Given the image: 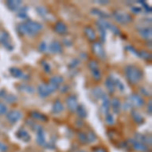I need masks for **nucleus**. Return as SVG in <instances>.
Returning <instances> with one entry per match:
<instances>
[{
    "instance_id": "obj_1",
    "label": "nucleus",
    "mask_w": 152,
    "mask_h": 152,
    "mask_svg": "<svg viewBox=\"0 0 152 152\" xmlns=\"http://www.w3.org/2000/svg\"><path fill=\"white\" fill-rule=\"evenodd\" d=\"M18 34L21 36H28V37H34L38 35L39 33L43 29V24L38 21L31 20V19H26L23 23L18 24Z\"/></svg>"
},
{
    "instance_id": "obj_2",
    "label": "nucleus",
    "mask_w": 152,
    "mask_h": 152,
    "mask_svg": "<svg viewBox=\"0 0 152 152\" xmlns=\"http://www.w3.org/2000/svg\"><path fill=\"white\" fill-rule=\"evenodd\" d=\"M124 71L127 80L133 85L139 83L142 80V78H143V72H142V70L135 65L126 66Z\"/></svg>"
},
{
    "instance_id": "obj_3",
    "label": "nucleus",
    "mask_w": 152,
    "mask_h": 152,
    "mask_svg": "<svg viewBox=\"0 0 152 152\" xmlns=\"http://www.w3.org/2000/svg\"><path fill=\"white\" fill-rule=\"evenodd\" d=\"M58 88H59L58 86H56V85H54L50 82L41 83V84H39L37 91H38V94L41 97H47L50 94H52L53 92H55Z\"/></svg>"
},
{
    "instance_id": "obj_4",
    "label": "nucleus",
    "mask_w": 152,
    "mask_h": 152,
    "mask_svg": "<svg viewBox=\"0 0 152 152\" xmlns=\"http://www.w3.org/2000/svg\"><path fill=\"white\" fill-rule=\"evenodd\" d=\"M113 16L114 18L116 19L119 23H122V24H127L129 23L132 21V15L127 12H124V11H121V10H116L113 12Z\"/></svg>"
},
{
    "instance_id": "obj_5",
    "label": "nucleus",
    "mask_w": 152,
    "mask_h": 152,
    "mask_svg": "<svg viewBox=\"0 0 152 152\" xmlns=\"http://www.w3.org/2000/svg\"><path fill=\"white\" fill-rule=\"evenodd\" d=\"M128 104L131 105V107H142L145 104V100L140 94H132L129 95Z\"/></svg>"
},
{
    "instance_id": "obj_6",
    "label": "nucleus",
    "mask_w": 152,
    "mask_h": 152,
    "mask_svg": "<svg viewBox=\"0 0 152 152\" xmlns=\"http://www.w3.org/2000/svg\"><path fill=\"white\" fill-rule=\"evenodd\" d=\"M92 52L95 56H97L99 59H102V60H104L105 57H107V54H105V51L104 47H102V44L100 43V42H96L94 41V43H92Z\"/></svg>"
},
{
    "instance_id": "obj_7",
    "label": "nucleus",
    "mask_w": 152,
    "mask_h": 152,
    "mask_svg": "<svg viewBox=\"0 0 152 152\" xmlns=\"http://www.w3.org/2000/svg\"><path fill=\"white\" fill-rule=\"evenodd\" d=\"M21 118H23V113L18 110H11L10 112H7L6 114V119L9 123L15 124L18 121H20Z\"/></svg>"
},
{
    "instance_id": "obj_8",
    "label": "nucleus",
    "mask_w": 152,
    "mask_h": 152,
    "mask_svg": "<svg viewBox=\"0 0 152 152\" xmlns=\"http://www.w3.org/2000/svg\"><path fill=\"white\" fill-rule=\"evenodd\" d=\"M37 133V143L41 146H47V141H46V133L45 130L39 126L36 130Z\"/></svg>"
},
{
    "instance_id": "obj_9",
    "label": "nucleus",
    "mask_w": 152,
    "mask_h": 152,
    "mask_svg": "<svg viewBox=\"0 0 152 152\" xmlns=\"http://www.w3.org/2000/svg\"><path fill=\"white\" fill-rule=\"evenodd\" d=\"M66 104H67V109L69 110L70 112L75 113L76 109H77V105H78L76 95H74V94L69 95V96L66 99Z\"/></svg>"
},
{
    "instance_id": "obj_10",
    "label": "nucleus",
    "mask_w": 152,
    "mask_h": 152,
    "mask_svg": "<svg viewBox=\"0 0 152 152\" xmlns=\"http://www.w3.org/2000/svg\"><path fill=\"white\" fill-rule=\"evenodd\" d=\"M10 38H9L8 33L5 31H2L0 29V44L4 46L5 48H7L8 50H11L12 46H10Z\"/></svg>"
},
{
    "instance_id": "obj_11",
    "label": "nucleus",
    "mask_w": 152,
    "mask_h": 152,
    "mask_svg": "<svg viewBox=\"0 0 152 152\" xmlns=\"http://www.w3.org/2000/svg\"><path fill=\"white\" fill-rule=\"evenodd\" d=\"M130 143L132 144V147H133L134 150H136L138 152H148L149 151L148 145H145V144L135 140V139H131V140H130Z\"/></svg>"
},
{
    "instance_id": "obj_12",
    "label": "nucleus",
    "mask_w": 152,
    "mask_h": 152,
    "mask_svg": "<svg viewBox=\"0 0 152 152\" xmlns=\"http://www.w3.org/2000/svg\"><path fill=\"white\" fill-rule=\"evenodd\" d=\"M0 96H1V99H3V100L8 102V104H14V102H18V97H16L15 95L7 94L4 89H2L1 91H0Z\"/></svg>"
},
{
    "instance_id": "obj_13",
    "label": "nucleus",
    "mask_w": 152,
    "mask_h": 152,
    "mask_svg": "<svg viewBox=\"0 0 152 152\" xmlns=\"http://www.w3.org/2000/svg\"><path fill=\"white\" fill-rule=\"evenodd\" d=\"M49 50L53 54H59V53L63 52L62 45H61V43L58 41H53L52 43L49 45Z\"/></svg>"
},
{
    "instance_id": "obj_14",
    "label": "nucleus",
    "mask_w": 152,
    "mask_h": 152,
    "mask_svg": "<svg viewBox=\"0 0 152 152\" xmlns=\"http://www.w3.org/2000/svg\"><path fill=\"white\" fill-rule=\"evenodd\" d=\"M9 73L11 74V76H13V77H15V78H19V79L28 77V76L26 75L23 70L19 69V68H16V67L9 68Z\"/></svg>"
},
{
    "instance_id": "obj_15",
    "label": "nucleus",
    "mask_w": 152,
    "mask_h": 152,
    "mask_svg": "<svg viewBox=\"0 0 152 152\" xmlns=\"http://www.w3.org/2000/svg\"><path fill=\"white\" fill-rule=\"evenodd\" d=\"M54 29L59 35H65V34H67L68 28L66 26V23H63V21H57L55 26H54Z\"/></svg>"
},
{
    "instance_id": "obj_16",
    "label": "nucleus",
    "mask_w": 152,
    "mask_h": 152,
    "mask_svg": "<svg viewBox=\"0 0 152 152\" xmlns=\"http://www.w3.org/2000/svg\"><path fill=\"white\" fill-rule=\"evenodd\" d=\"M6 6L9 10L18 11L21 6V1H18V0H9V1H6Z\"/></svg>"
},
{
    "instance_id": "obj_17",
    "label": "nucleus",
    "mask_w": 152,
    "mask_h": 152,
    "mask_svg": "<svg viewBox=\"0 0 152 152\" xmlns=\"http://www.w3.org/2000/svg\"><path fill=\"white\" fill-rule=\"evenodd\" d=\"M110 104H111V107H112L113 112L116 113V114H119L122 109V104H121V102H120V99H118V97H114L112 100H110Z\"/></svg>"
},
{
    "instance_id": "obj_18",
    "label": "nucleus",
    "mask_w": 152,
    "mask_h": 152,
    "mask_svg": "<svg viewBox=\"0 0 152 152\" xmlns=\"http://www.w3.org/2000/svg\"><path fill=\"white\" fill-rule=\"evenodd\" d=\"M84 34L86 36V38L89 40L90 42H94L96 40V34H95L94 29L91 28V26H85L84 28Z\"/></svg>"
},
{
    "instance_id": "obj_19",
    "label": "nucleus",
    "mask_w": 152,
    "mask_h": 152,
    "mask_svg": "<svg viewBox=\"0 0 152 152\" xmlns=\"http://www.w3.org/2000/svg\"><path fill=\"white\" fill-rule=\"evenodd\" d=\"M139 35H140L142 38H144L145 40H151V28L150 26H144V28H141L138 31Z\"/></svg>"
},
{
    "instance_id": "obj_20",
    "label": "nucleus",
    "mask_w": 152,
    "mask_h": 152,
    "mask_svg": "<svg viewBox=\"0 0 152 152\" xmlns=\"http://www.w3.org/2000/svg\"><path fill=\"white\" fill-rule=\"evenodd\" d=\"M110 109H111V104H110V99L107 97V95L105 94L102 99V111L104 115L109 114Z\"/></svg>"
},
{
    "instance_id": "obj_21",
    "label": "nucleus",
    "mask_w": 152,
    "mask_h": 152,
    "mask_svg": "<svg viewBox=\"0 0 152 152\" xmlns=\"http://www.w3.org/2000/svg\"><path fill=\"white\" fill-rule=\"evenodd\" d=\"M16 136H18V138H19L20 140H23L24 142H29V141H31V135H29L28 132L26 131V129H23V128L18 130V132L16 133Z\"/></svg>"
},
{
    "instance_id": "obj_22",
    "label": "nucleus",
    "mask_w": 152,
    "mask_h": 152,
    "mask_svg": "<svg viewBox=\"0 0 152 152\" xmlns=\"http://www.w3.org/2000/svg\"><path fill=\"white\" fill-rule=\"evenodd\" d=\"M105 86H107L110 94H114L115 92V90H116V85H115L114 76L113 75L110 76L109 78H107V80H105Z\"/></svg>"
},
{
    "instance_id": "obj_23",
    "label": "nucleus",
    "mask_w": 152,
    "mask_h": 152,
    "mask_svg": "<svg viewBox=\"0 0 152 152\" xmlns=\"http://www.w3.org/2000/svg\"><path fill=\"white\" fill-rule=\"evenodd\" d=\"M64 111V105L61 102V100L59 99H56L53 104V107H52V112L54 114H60Z\"/></svg>"
},
{
    "instance_id": "obj_24",
    "label": "nucleus",
    "mask_w": 152,
    "mask_h": 152,
    "mask_svg": "<svg viewBox=\"0 0 152 152\" xmlns=\"http://www.w3.org/2000/svg\"><path fill=\"white\" fill-rule=\"evenodd\" d=\"M131 116L133 118V120L135 121V123L137 124H143L144 122V118L142 117V115L136 110H132L131 111Z\"/></svg>"
},
{
    "instance_id": "obj_25",
    "label": "nucleus",
    "mask_w": 152,
    "mask_h": 152,
    "mask_svg": "<svg viewBox=\"0 0 152 152\" xmlns=\"http://www.w3.org/2000/svg\"><path fill=\"white\" fill-rule=\"evenodd\" d=\"M31 117L33 118L34 120H39L41 122H47L48 121V118L45 116L44 114H42L40 112H37V111H33L31 112Z\"/></svg>"
},
{
    "instance_id": "obj_26",
    "label": "nucleus",
    "mask_w": 152,
    "mask_h": 152,
    "mask_svg": "<svg viewBox=\"0 0 152 152\" xmlns=\"http://www.w3.org/2000/svg\"><path fill=\"white\" fill-rule=\"evenodd\" d=\"M49 82L52 83V84L56 85V86L60 87V85L64 82V78L62 77L61 75H55V76H52L49 80Z\"/></svg>"
},
{
    "instance_id": "obj_27",
    "label": "nucleus",
    "mask_w": 152,
    "mask_h": 152,
    "mask_svg": "<svg viewBox=\"0 0 152 152\" xmlns=\"http://www.w3.org/2000/svg\"><path fill=\"white\" fill-rule=\"evenodd\" d=\"M135 140L141 142V143L145 144V145H148V144H149V146L151 145L150 137L148 138V137L145 136V135H143V134H136V138H135Z\"/></svg>"
},
{
    "instance_id": "obj_28",
    "label": "nucleus",
    "mask_w": 152,
    "mask_h": 152,
    "mask_svg": "<svg viewBox=\"0 0 152 152\" xmlns=\"http://www.w3.org/2000/svg\"><path fill=\"white\" fill-rule=\"evenodd\" d=\"M75 112H76V114H77V116L79 118H81V119H85V118L87 117L86 109H85L84 105H82V104H78Z\"/></svg>"
},
{
    "instance_id": "obj_29",
    "label": "nucleus",
    "mask_w": 152,
    "mask_h": 152,
    "mask_svg": "<svg viewBox=\"0 0 152 152\" xmlns=\"http://www.w3.org/2000/svg\"><path fill=\"white\" fill-rule=\"evenodd\" d=\"M18 88L23 92H26V94H33L35 91V88H34L31 85L26 84V83H21V84L18 85Z\"/></svg>"
},
{
    "instance_id": "obj_30",
    "label": "nucleus",
    "mask_w": 152,
    "mask_h": 152,
    "mask_svg": "<svg viewBox=\"0 0 152 152\" xmlns=\"http://www.w3.org/2000/svg\"><path fill=\"white\" fill-rule=\"evenodd\" d=\"M91 94H94V96L95 97V99H102V97L105 95L104 92L102 91V89L99 87H94V89L91 90Z\"/></svg>"
},
{
    "instance_id": "obj_31",
    "label": "nucleus",
    "mask_w": 152,
    "mask_h": 152,
    "mask_svg": "<svg viewBox=\"0 0 152 152\" xmlns=\"http://www.w3.org/2000/svg\"><path fill=\"white\" fill-rule=\"evenodd\" d=\"M91 13L92 14H97V16H99V19H104V18H109V15H107L105 12L99 10V9H97V8H94V9H92Z\"/></svg>"
},
{
    "instance_id": "obj_32",
    "label": "nucleus",
    "mask_w": 152,
    "mask_h": 152,
    "mask_svg": "<svg viewBox=\"0 0 152 152\" xmlns=\"http://www.w3.org/2000/svg\"><path fill=\"white\" fill-rule=\"evenodd\" d=\"M18 16L19 18H28V7H23L18 10Z\"/></svg>"
},
{
    "instance_id": "obj_33",
    "label": "nucleus",
    "mask_w": 152,
    "mask_h": 152,
    "mask_svg": "<svg viewBox=\"0 0 152 152\" xmlns=\"http://www.w3.org/2000/svg\"><path fill=\"white\" fill-rule=\"evenodd\" d=\"M138 56H139L140 58L145 59V60H150V58H151V54H150V53H148V52H147V51H145V50L139 51V52H138Z\"/></svg>"
},
{
    "instance_id": "obj_34",
    "label": "nucleus",
    "mask_w": 152,
    "mask_h": 152,
    "mask_svg": "<svg viewBox=\"0 0 152 152\" xmlns=\"http://www.w3.org/2000/svg\"><path fill=\"white\" fill-rule=\"evenodd\" d=\"M105 122H107V125L110 126H113L115 124V118H114V115L109 113V114L105 115Z\"/></svg>"
},
{
    "instance_id": "obj_35",
    "label": "nucleus",
    "mask_w": 152,
    "mask_h": 152,
    "mask_svg": "<svg viewBox=\"0 0 152 152\" xmlns=\"http://www.w3.org/2000/svg\"><path fill=\"white\" fill-rule=\"evenodd\" d=\"M114 82H115V85H116V88H118L120 91H124V90H125V85L121 82V80H119L118 78L114 77Z\"/></svg>"
},
{
    "instance_id": "obj_36",
    "label": "nucleus",
    "mask_w": 152,
    "mask_h": 152,
    "mask_svg": "<svg viewBox=\"0 0 152 152\" xmlns=\"http://www.w3.org/2000/svg\"><path fill=\"white\" fill-rule=\"evenodd\" d=\"M88 68H89V69L91 70V71L99 69V63H97V61L90 60L89 62H88Z\"/></svg>"
},
{
    "instance_id": "obj_37",
    "label": "nucleus",
    "mask_w": 152,
    "mask_h": 152,
    "mask_svg": "<svg viewBox=\"0 0 152 152\" xmlns=\"http://www.w3.org/2000/svg\"><path fill=\"white\" fill-rule=\"evenodd\" d=\"M86 138H87V143L88 142H94L95 140H96V135H95L94 132H88V133H86Z\"/></svg>"
},
{
    "instance_id": "obj_38",
    "label": "nucleus",
    "mask_w": 152,
    "mask_h": 152,
    "mask_svg": "<svg viewBox=\"0 0 152 152\" xmlns=\"http://www.w3.org/2000/svg\"><path fill=\"white\" fill-rule=\"evenodd\" d=\"M96 26H97V28H99V31L100 37H102V41L104 42L105 40V33H107V29H105L104 28H102V26H99V24H97V23H96Z\"/></svg>"
},
{
    "instance_id": "obj_39",
    "label": "nucleus",
    "mask_w": 152,
    "mask_h": 152,
    "mask_svg": "<svg viewBox=\"0 0 152 152\" xmlns=\"http://www.w3.org/2000/svg\"><path fill=\"white\" fill-rule=\"evenodd\" d=\"M91 75H92V77H94L95 80H99L100 78H102V74H100L99 69L92 70V71H91Z\"/></svg>"
},
{
    "instance_id": "obj_40",
    "label": "nucleus",
    "mask_w": 152,
    "mask_h": 152,
    "mask_svg": "<svg viewBox=\"0 0 152 152\" xmlns=\"http://www.w3.org/2000/svg\"><path fill=\"white\" fill-rule=\"evenodd\" d=\"M78 139L82 143H87V138H86V133H83V132H79L78 133Z\"/></svg>"
},
{
    "instance_id": "obj_41",
    "label": "nucleus",
    "mask_w": 152,
    "mask_h": 152,
    "mask_svg": "<svg viewBox=\"0 0 152 152\" xmlns=\"http://www.w3.org/2000/svg\"><path fill=\"white\" fill-rule=\"evenodd\" d=\"M37 11H38L39 13H40L41 15L43 16V18H45L46 14L48 13V10L45 8V7H43V6H38V7H37Z\"/></svg>"
},
{
    "instance_id": "obj_42",
    "label": "nucleus",
    "mask_w": 152,
    "mask_h": 152,
    "mask_svg": "<svg viewBox=\"0 0 152 152\" xmlns=\"http://www.w3.org/2000/svg\"><path fill=\"white\" fill-rule=\"evenodd\" d=\"M48 50V46H47V43H46L45 41H43L42 43L39 45V51L40 52H46V51Z\"/></svg>"
},
{
    "instance_id": "obj_43",
    "label": "nucleus",
    "mask_w": 152,
    "mask_h": 152,
    "mask_svg": "<svg viewBox=\"0 0 152 152\" xmlns=\"http://www.w3.org/2000/svg\"><path fill=\"white\" fill-rule=\"evenodd\" d=\"M7 114V107L3 102H0V116L2 115H6Z\"/></svg>"
},
{
    "instance_id": "obj_44",
    "label": "nucleus",
    "mask_w": 152,
    "mask_h": 152,
    "mask_svg": "<svg viewBox=\"0 0 152 152\" xmlns=\"http://www.w3.org/2000/svg\"><path fill=\"white\" fill-rule=\"evenodd\" d=\"M42 65H43V68H44V70L46 71V72H50L51 71V66L50 64L47 62V61H42Z\"/></svg>"
},
{
    "instance_id": "obj_45",
    "label": "nucleus",
    "mask_w": 152,
    "mask_h": 152,
    "mask_svg": "<svg viewBox=\"0 0 152 152\" xmlns=\"http://www.w3.org/2000/svg\"><path fill=\"white\" fill-rule=\"evenodd\" d=\"M7 145L5 143H2V142H0V152H5L7 150Z\"/></svg>"
},
{
    "instance_id": "obj_46",
    "label": "nucleus",
    "mask_w": 152,
    "mask_h": 152,
    "mask_svg": "<svg viewBox=\"0 0 152 152\" xmlns=\"http://www.w3.org/2000/svg\"><path fill=\"white\" fill-rule=\"evenodd\" d=\"M94 152H107L104 147H96L94 149Z\"/></svg>"
},
{
    "instance_id": "obj_47",
    "label": "nucleus",
    "mask_w": 152,
    "mask_h": 152,
    "mask_svg": "<svg viewBox=\"0 0 152 152\" xmlns=\"http://www.w3.org/2000/svg\"><path fill=\"white\" fill-rule=\"evenodd\" d=\"M78 63H79V61L77 60V59H74V60L72 61V63L70 64V67L73 68V67H76V66L78 65Z\"/></svg>"
},
{
    "instance_id": "obj_48",
    "label": "nucleus",
    "mask_w": 152,
    "mask_h": 152,
    "mask_svg": "<svg viewBox=\"0 0 152 152\" xmlns=\"http://www.w3.org/2000/svg\"><path fill=\"white\" fill-rule=\"evenodd\" d=\"M151 104H152V102H151V100H149L148 107H147V112H148V114H149V115H151V114H152V107H151Z\"/></svg>"
},
{
    "instance_id": "obj_49",
    "label": "nucleus",
    "mask_w": 152,
    "mask_h": 152,
    "mask_svg": "<svg viewBox=\"0 0 152 152\" xmlns=\"http://www.w3.org/2000/svg\"><path fill=\"white\" fill-rule=\"evenodd\" d=\"M141 7H133V11L135 13H138V12H141Z\"/></svg>"
},
{
    "instance_id": "obj_50",
    "label": "nucleus",
    "mask_w": 152,
    "mask_h": 152,
    "mask_svg": "<svg viewBox=\"0 0 152 152\" xmlns=\"http://www.w3.org/2000/svg\"><path fill=\"white\" fill-rule=\"evenodd\" d=\"M146 88H144V87H141V91L142 92H144V94H145L146 95H149V96H150V92L149 91H146Z\"/></svg>"
},
{
    "instance_id": "obj_51",
    "label": "nucleus",
    "mask_w": 152,
    "mask_h": 152,
    "mask_svg": "<svg viewBox=\"0 0 152 152\" xmlns=\"http://www.w3.org/2000/svg\"><path fill=\"white\" fill-rule=\"evenodd\" d=\"M68 88H69V87H68V86H66V85H65L64 87H62V88H61V92H62V94H64V92L67 91V89H68Z\"/></svg>"
},
{
    "instance_id": "obj_52",
    "label": "nucleus",
    "mask_w": 152,
    "mask_h": 152,
    "mask_svg": "<svg viewBox=\"0 0 152 152\" xmlns=\"http://www.w3.org/2000/svg\"><path fill=\"white\" fill-rule=\"evenodd\" d=\"M99 4H107L109 3V1H107V0H100V1H97Z\"/></svg>"
},
{
    "instance_id": "obj_53",
    "label": "nucleus",
    "mask_w": 152,
    "mask_h": 152,
    "mask_svg": "<svg viewBox=\"0 0 152 152\" xmlns=\"http://www.w3.org/2000/svg\"><path fill=\"white\" fill-rule=\"evenodd\" d=\"M77 152H87V151H85V150H79V151H77Z\"/></svg>"
}]
</instances>
